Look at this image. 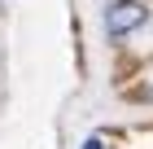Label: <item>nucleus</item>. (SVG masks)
<instances>
[{
	"instance_id": "1",
	"label": "nucleus",
	"mask_w": 153,
	"mask_h": 149,
	"mask_svg": "<svg viewBox=\"0 0 153 149\" xmlns=\"http://www.w3.org/2000/svg\"><path fill=\"white\" fill-rule=\"evenodd\" d=\"M144 22H149V4H140V0H109L105 4V35L109 40L140 31Z\"/></svg>"
},
{
	"instance_id": "2",
	"label": "nucleus",
	"mask_w": 153,
	"mask_h": 149,
	"mask_svg": "<svg viewBox=\"0 0 153 149\" xmlns=\"http://www.w3.org/2000/svg\"><path fill=\"white\" fill-rule=\"evenodd\" d=\"M83 149H109V145H105L101 136H88V140H83Z\"/></svg>"
},
{
	"instance_id": "3",
	"label": "nucleus",
	"mask_w": 153,
	"mask_h": 149,
	"mask_svg": "<svg viewBox=\"0 0 153 149\" xmlns=\"http://www.w3.org/2000/svg\"><path fill=\"white\" fill-rule=\"evenodd\" d=\"M149 97H153V88H149Z\"/></svg>"
}]
</instances>
